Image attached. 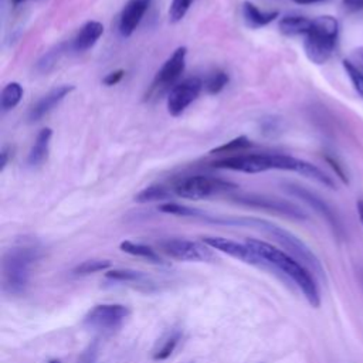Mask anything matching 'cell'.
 Instances as JSON below:
<instances>
[{
  "mask_svg": "<svg viewBox=\"0 0 363 363\" xmlns=\"http://www.w3.org/2000/svg\"><path fill=\"white\" fill-rule=\"evenodd\" d=\"M207 223L223 224V225H238V227H251L265 231L269 237H272L279 245L285 248V251L298 259L302 265H305L316 278L325 279V269L319 261V258L312 252V250L295 234L291 231L261 218L254 217H230V216H214L210 214Z\"/></svg>",
  "mask_w": 363,
  "mask_h": 363,
  "instance_id": "cell-1",
  "label": "cell"
},
{
  "mask_svg": "<svg viewBox=\"0 0 363 363\" xmlns=\"http://www.w3.org/2000/svg\"><path fill=\"white\" fill-rule=\"evenodd\" d=\"M245 242L268 264L269 269L279 272L284 278L292 282L306 298V301L318 308L320 305V294L316 282V277L298 259L289 255L286 251H282L274 247L269 242L248 238Z\"/></svg>",
  "mask_w": 363,
  "mask_h": 363,
  "instance_id": "cell-2",
  "label": "cell"
},
{
  "mask_svg": "<svg viewBox=\"0 0 363 363\" xmlns=\"http://www.w3.org/2000/svg\"><path fill=\"white\" fill-rule=\"evenodd\" d=\"M43 252L37 244H17L6 251L1 264L3 291L9 295H21L28 284L31 269Z\"/></svg>",
  "mask_w": 363,
  "mask_h": 363,
  "instance_id": "cell-3",
  "label": "cell"
},
{
  "mask_svg": "<svg viewBox=\"0 0 363 363\" xmlns=\"http://www.w3.org/2000/svg\"><path fill=\"white\" fill-rule=\"evenodd\" d=\"M339 37V21L332 16H319L305 35L303 50L313 64H325L333 54Z\"/></svg>",
  "mask_w": 363,
  "mask_h": 363,
  "instance_id": "cell-4",
  "label": "cell"
},
{
  "mask_svg": "<svg viewBox=\"0 0 363 363\" xmlns=\"http://www.w3.org/2000/svg\"><path fill=\"white\" fill-rule=\"evenodd\" d=\"M237 184L220 177L214 176H187L179 179L172 190L176 196L182 199L189 200H201V199H210L221 194H230L234 190H237Z\"/></svg>",
  "mask_w": 363,
  "mask_h": 363,
  "instance_id": "cell-5",
  "label": "cell"
},
{
  "mask_svg": "<svg viewBox=\"0 0 363 363\" xmlns=\"http://www.w3.org/2000/svg\"><path fill=\"white\" fill-rule=\"evenodd\" d=\"M231 200L247 206V207H252V208H259V210H265L269 213H275L279 216H285L294 220H306L308 216L306 213L298 207L296 204L284 200V199H278V197H271V196H265V194H258V193H242V194H230Z\"/></svg>",
  "mask_w": 363,
  "mask_h": 363,
  "instance_id": "cell-6",
  "label": "cell"
},
{
  "mask_svg": "<svg viewBox=\"0 0 363 363\" xmlns=\"http://www.w3.org/2000/svg\"><path fill=\"white\" fill-rule=\"evenodd\" d=\"M284 189L301 199L303 203H306L311 208H313L326 223L328 225L332 228L333 234L337 237V238H343L345 237V228H343V224L337 216V213L335 211V208L325 200L322 199L319 194H316L315 191L303 187V186H299V184H294V183H288L284 186Z\"/></svg>",
  "mask_w": 363,
  "mask_h": 363,
  "instance_id": "cell-7",
  "label": "cell"
},
{
  "mask_svg": "<svg viewBox=\"0 0 363 363\" xmlns=\"http://www.w3.org/2000/svg\"><path fill=\"white\" fill-rule=\"evenodd\" d=\"M160 250L170 258L179 261H194V262H210L214 261V254L207 244H200L183 238H169L159 242Z\"/></svg>",
  "mask_w": 363,
  "mask_h": 363,
  "instance_id": "cell-8",
  "label": "cell"
},
{
  "mask_svg": "<svg viewBox=\"0 0 363 363\" xmlns=\"http://www.w3.org/2000/svg\"><path fill=\"white\" fill-rule=\"evenodd\" d=\"M186 55H187L186 47H177L173 51V54L164 61V64L156 72L149 91L150 95L152 94L160 95L169 88H173L176 84H179L177 81L182 77L186 67Z\"/></svg>",
  "mask_w": 363,
  "mask_h": 363,
  "instance_id": "cell-9",
  "label": "cell"
},
{
  "mask_svg": "<svg viewBox=\"0 0 363 363\" xmlns=\"http://www.w3.org/2000/svg\"><path fill=\"white\" fill-rule=\"evenodd\" d=\"M129 316V309L121 303H101L94 306L84 319L88 328L96 330H113Z\"/></svg>",
  "mask_w": 363,
  "mask_h": 363,
  "instance_id": "cell-10",
  "label": "cell"
},
{
  "mask_svg": "<svg viewBox=\"0 0 363 363\" xmlns=\"http://www.w3.org/2000/svg\"><path fill=\"white\" fill-rule=\"evenodd\" d=\"M204 84L199 77H190L176 84L167 95V112L172 116L182 115L186 108L197 99Z\"/></svg>",
  "mask_w": 363,
  "mask_h": 363,
  "instance_id": "cell-11",
  "label": "cell"
},
{
  "mask_svg": "<svg viewBox=\"0 0 363 363\" xmlns=\"http://www.w3.org/2000/svg\"><path fill=\"white\" fill-rule=\"evenodd\" d=\"M203 242L207 244L210 248L221 251L224 254H228L237 259H241L247 264L261 267V268H268V264L265 262L264 258H261L247 242L241 244L224 237H204Z\"/></svg>",
  "mask_w": 363,
  "mask_h": 363,
  "instance_id": "cell-12",
  "label": "cell"
},
{
  "mask_svg": "<svg viewBox=\"0 0 363 363\" xmlns=\"http://www.w3.org/2000/svg\"><path fill=\"white\" fill-rule=\"evenodd\" d=\"M150 6V0H129L122 9L119 17V33L122 37H129Z\"/></svg>",
  "mask_w": 363,
  "mask_h": 363,
  "instance_id": "cell-13",
  "label": "cell"
},
{
  "mask_svg": "<svg viewBox=\"0 0 363 363\" xmlns=\"http://www.w3.org/2000/svg\"><path fill=\"white\" fill-rule=\"evenodd\" d=\"M71 91H74L72 85H58L52 88L50 92L43 95L30 109L28 121L37 122L44 118L48 112H51Z\"/></svg>",
  "mask_w": 363,
  "mask_h": 363,
  "instance_id": "cell-14",
  "label": "cell"
},
{
  "mask_svg": "<svg viewBox=\"0 0 363 363\" xmlns=\"http://www.w3.org/2000/svg\"><path fill=\"white\" fill-rule=\"evenodd\" d=\"M102 33H104L102 23L95 21V20L86 21L79 28V31L77 33L74 40L71 41V48L77 52H84L95 45V43L99 40Z\"/></svg>",
  "mask_w": 363,
  "mask_h": 363,
  "instance_id": "cell-15",
  "label": "cell"
},
{
  "mask_svg": "<svg viewBox=\"0 0 363 363\" xmlns=\"http://www.w3.org/2000/svg\"><path fill=\"white\" fill-rule=\"evenodd\" d=\"M51 136H52V130L50 128H44L38 132V135L31 146V150L28 153V157H27V163L31 167L40 166L47 159Z\"/></svg>",
  "mask_w": 363,
  "mask_h": 363,
  "instance_id": "cell-16",
  "label": "cell"
},
{
  "mask_svg": "<svg viewBox=\"0 0 363 363\" xmlns=\"http://www.w3.org/2000/svg\"><path fill=\"white\" fill-rule=\"evenodd\" d=\"M242 17L245 24L251 28H261L269 24L272 20L278 17V11H262L254 3L244 1L242 3Z\"/></svg>",
  "mask_w": 363,
  "mask_h": 363,
  "instance_id": "cell-17",
  "label": "cell"
},
{
  "mask_svg": "<svg viewBox=\"0 0 363 363\" xmlns=\"http://www.w3.org/2000/svg\"><path fill=\"white\" fill-rule=\"evenodd\" d=\"M105 277L115 282H123L135 286H145L146 289H149L153 285V282L147 275L135 269H112L106 272Z\"/></svg>",
  "mask_w": 363,
  "mask_h": 363,
  "instance_id": "cell-18",
  "label": "cell"
},
{
  "mask_svg": "<svg viewBox=\"0 0 363 363\" xmlns=\"http://www.w3.org/2000/svg\"><path fill=\"white\" fill-rule=\"evenodd\" d=\"M312 26V18L305 16H285L279 20V31L285 35H306Z\"/></svg>",
  "mask_w": 363,
  "mask_h": 363,
  "instance_id": "cell-19",
  "label": "cell"
},
{
  "mask_svg": "<svg viewBox=\"0 0 363 363\" xmlns=\"http://www.w3.org/2000/svg\"><path fill=\"white\" fill-rule=\"evenodd\" d=\"M121 250L126 254L135 255V257H140L143 259H147L152 264H157V265H163L164 261L163 258L159 255V252H156L152 247L142 244V242H133V241H122L121 242Z\"/></svg>",
  "mask_w": 363,
  "mask_h": 363,
  "instance_id": "cell-20",
  "label": "cell"
},
{
  "mask_svg": "<svg viewBox=\"0 0 363 363\" xmlns=\"http://www.w3.org/2000/svg\"><path fill=\"white\" fill-rule=\"evenodd\" d=\"M180 339H182V330L180 329H172L170 332H167L160 339V342H157V346L153 350V359L155 360L167 359L173 353L176 346L179 345Z\"/></svg>",
  "mask_w": 363,
  "mask_h": 363,
  "instance_id": "cell-21",
  "label": "cell"
},
{
  "mask_svg": "<svg viewBox=\"0 0 363 363\" xmlns=\"http://www.w3.org/2000/svg\"><path fill=\"white\" fill-rule=\"evenodd\" d=\"M173 196V190L167 189L162 184H152L140 190L135 196V201L138 203H150V201H160V200H169Z\"/></svg>",
  "mask_w": 363,
  "mask_h": 363,
  "instance_id": "cell-22",
  "label": "cell"
},
{
  "mask_svg": "<svg viewBox=\"0 0 363 363\" xmlns=\"http://www.w3.org/2000/svg\"><path fill=\"white\" fill-rule=\"evenodd\" d=\"M23 86L18 82H10L7 84L3 91H1V96H0V105L1 109L10 111L14 106H17V104L21 101L23 98Z\"/></svg>",
  "mask_w": 363,
  "mask_h": 363,
  "instance_id": "cell-23",
  "label": "cell"
},
{
  "mask_svg": "<svg viewBox=\"0 0 363 363\" xmlns=\"http://www.w3.org/2000/svg\"><path fill=\"white\" fill-rule=\"evenodd\" d=\"M252 146V142L241 135V136H237L214 149L210 150V155H227V153H237V152H242V150H247Z\"/></svg>",
  "mask_w": 363,
  "mask_h": 363,
  "instance_id": "cell-24",
  "label": "cell"
},
{
  "mask_svg": "<svg viewBox=\"0 0 363 363\" xmlns=\"http://www.w3.org/2000/svg\"><path fill=\"white\" fill-rule=\"evenodd\" d=\"M64 47H65V44H60V45L54 47L52 50L47 51V52L37 61L35 69H37L38 72H41V74H47L48 71H51V69L55 67V64L58 62L60 57L62 55Z\"/></svg>",
  "mask_w": 363,
  "mask_h": 363,
  "instance_id": "cell-25",
  "label": "cell"
},
{
  "mask_svg": "<svg viewBox=\"0 0 363 363\" xmlns=\"http://www.w3.org/2000/svg\"><path fill=\"white\" fill-rule=\"evenodd\" d=\"M228 81H230L228 74L225 71L217 69L207 77V79L204 82V88L208 94L214 95V94H218L221 89H224V86L228 84Z\"/></svg>",
  "mask_w": 363,
  "mask_h": 363,
  "instance_id": "cell-26",
  "label": "cell"
},
{
  "mask_svg": "<svg viewBox=\"0 0 363 363\" xmlns=\"http://www.w3.org/2000/svg\"><path fill=\"white\" fill-rule=\"evenodd\" d=\"M342 64H343L345 72L347 74L353 88L363 98V71H360L349 58H345Z\"/></svg>",
  "mask_w": 363,
  "mask_h": 363,
  "instance_id": "cell-27",
  "label": "cell"
},
{
  "mask_svg": "<svg viewBox=\"0 0 363 363\" xmlns=\"http://www.w3.org/2000/svg\"><path fill=\"white\" fill-rule=\"evenodd\" d=\"M111 262L106 259H88L84 261L82 264L77 265L72 272L75 275H88V274H94L98 271H105L106 268H109Z\"/></svg>",
  "mask_w": 363,
  "mask_h": 363,
  "instance_id": "cell-28",
  "label": "cell"
},
{
  "mask_svg": "<svg viewBox=\"0 0 363 363\" xmlns=\"http://www.w3.org/2000/svg\"><path fill=\"white\" fill-rule=\"evenodd\" d=\"M193 1L194 0H173L169 7V20L172 23L180 21L189 11Z\"/></svg>",
  "mask_w": 363,
  "mask_h": 363,
  "instance_id": "cell-29",
  "label": "cell"
},
{
  "mask_svg": "<svg viewBox=\"0 0 363 363\" xmlns=\"http://www.w3.org/2000/svg\"><path fill=\"white\" fill-rule=\"evenodd\" d=\"M325 160H326L328 164L333 169V172L337 174V177H339L343 183L347 184V183H349V179H347V174H346L343 166H342L335 157H332V156H325Z\"/></svg>",
  "mask_w": 363,
  "mask_h": 363,
  "instance_id": "cell-30",
  "label": "cell"
},
{
  "mask_svg": "<svg viewBox=\"0 0 363 363\" xmlns=\"http://www.w3.org/2000/svg\"><path fill=\"white\" fill-rule=\"evenodd\" d=\"M125 75V71L123 69H116V71H112L109 74L105 75V78L102 79V82L106 85V86H112V85H116L118 82H121V79L123 78Z\"/></svg>",
  "mask_w": 363,
  "mask_h": 363,
  "instance_id": "cell-31",
  "label": "cell"
},
{
  "mask_svg": "<svg viewBox=\"0 0 363 363\" xmlns=\"http://www.w3.org/2000/svg\"><path fill=\"white\" fill-rule=\"evenodd\" d=\"M360 71H363V48L354 50V52L352 54V57L349 58Z\"/></svg>",
  "mask_w": 363,
  "mask_h": 363,
  "instance_id": "cell-32",
  "label": "cell"
},
{
  "mask_svg": "<svg viewBox=\"0 0 363 363\" xmlns=\"http://www.w3.org/2000/svg\"><path fill=\"white\" fill-rule=\"evenodd\" d=\"M342 4L349 10H363V0H342Z\"/></svg>",
  "mask_w": 363,
  "mask_h": 363,
  "instance_id": "cell-33",
  "label": "cell"
},
{
  "mask_svg": "<svg viewBox=\"0 0 363 363\" xmlns=\"http://www.w3.org/2000/svg\"><path fill=\"white\" fill-rule=\"evenodd\" d=\"M10 152H11V149L9 147V146H4L3 147V150H1V166H0V169L1 170H4V167L7 166V163H9V156H10Z\"/></svg>",
  "mask_w": 363,
  "mask_h": 363,
  "instance_id": "cell-34",
  "label": "cell"
},
{
  "mask_svg": "<svg viewBox=\"0 0 363 363\" xmlns=\"http://www.w3.org/2000/svg\"><path fill=\"white\" fill-rule=\"evenodd\" d=\"M356 208H357V214L360 218V223L363 224V199H359L356 203Z\"/></svg>",
  "mask_w": 363,
  "mask_h": 363,
  "instance_id": "cell-35",
  "label": "cell"
},
{
  "mask_svg": "<svg viewBox=\"0 0 363 363\" xmlns=\"http://www.w3.org/2000/svg\"><path fill=\"white\" fill-rule=\"evenodd\" d=\"M292 1L298 4H316V3H325L329 0H292Z\"/></svg>",
  "mask_w": 363,
  "mask_h": 363,
  "instance_id": "cell-36",
  "label": "cell"
},
{
  "mask_svg": "<svg viewBox=\"0 0 363 363\" xmlns=\"http://www.w3.org/2000/svg\"><path fill=\"white\" fill-rule=\"evenodd\" d=\"M24 1H28V0H11V3L16 4V6H17V4H21V3H24Z\"/></svg>",
  "mask_w": 363,
  "mask_h": 363,
  "instance_id": "cell-37",
  "label": "cell"
},
{
  "mask_svg": "<svg viewBox=\"0 0 363 363\" xmlns=\"http://www.w3.org/2000/svg\"><path fill=\"white\" fill-rule=\"evenodd\" d=\"M48 363H61V362H60V360H55V359H54V360H50Z\"/></svg>",
  "mask_w": 363,
  "mask_h": 363,
  "instance_id": "cell-38",
  "label": "cell"
}]
</instances>
